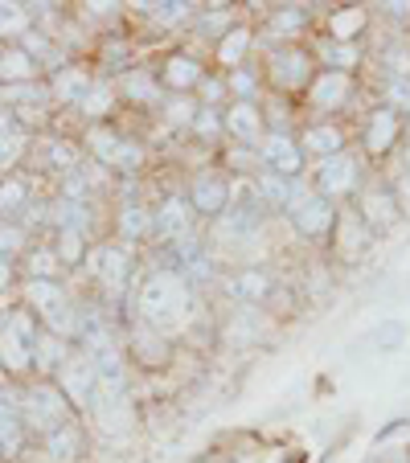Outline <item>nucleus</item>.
<instances>
[{
    "instance_id": "24",
    "label": "nucleus",
    "mask_w": 410,
    "mask_h": 463,
    "mask_svg": "<svg viewBox=\"0 0 410 463\" xmlns=\"http://www.w3.org/2000/svg\"><path fill=\"white\" fill-rule=\"evenodd\" d=\"M29 205V189L17 176H0V222H13L17 213H25Z\"/></svg>"
},
{
    "instance_id": "11",
    "label": "nucleus",
    "mask_w": 410,
    "mask_h": 463,
    "mask_svg": "<svg viewBox=\"0 0 410 463\" xmlns=\"http://www.w3.org/2000/svg\"><path fill=\"white\" fill-rule=\"evenodd\" d=\"M267 71L280 87H304V82L312 79V58H308L304 50H296V45H283V50L271 53Z\"/></svg>"
},
{
    "instance_id": "3",
    "label": "nucleus",
    "mask_w": 410,
    "mask_h": 463,
    "mask_svg": "<svg viewBox=\"0 0 410 463\" xmlns=\"http://www.w3.org/2000/svg\"><path fill=\"white\" fill-rule=\"evenodd\" d=\"M33 341H37L33 312L29 307L9 312L5 324H0V365L9 369V373H25L33 365Z\"/></svg>"
},
{
    "instance_id": "49",
    "label": "nucleus",
    "mask_w": 410,
    "mask_h": 463,
    "mask_svg": "<svg viewBox=\"0 0 410 463\" xmlns=\"http://www.w3.org/2000/svg\"><path fill=\"white\" fill-rule=\"evenodd\" d=\"M0 390H5V365H0Z\"/></svg>"
},
{
    "instance_id": "12",
    "label": "nucleus",
    "mask_w": 410,
    "mask_h": 463,
    "mask_svg": "<svg viewBox=\"0 0 410 463\" xmlns=\"http://www.w3.org/2000/svg\"><path fill=\"white\" fill-rule=\"evenodd\" d=\"M189 205L193 213H210V218H222V213L230 210V181L226 176H197L193 181V193H189Z\"/></svg>"
},
{
    "instance_id": "7",
    "label": "nucleus",
    "mask_w": 410,
    "mask_h": 463,
    "mask_svg": "<svg viewBox=\"0 0 410 463\" xmlns=\"http://www.w3.org/2000/svg\"><path fill=\"white\" fill-rule=\"evenodd\" d=\"M87 267H91V275H95L107 291H119L123 279H128V271H131V254L123 250V246H115V242L91 246V250H87Z\"/></svg>"
},
{
    "instance_id": "9",
    "label": "nucleus",
    "mask_w": 410,
    "mask_h": 463,
    "mask_svg": "<svg viewBox=\"0 0 410 463\" xmlns=\"http://www.w3.org/2000/svg\"><path fill=\"white\" fill-rule=\"evenodd\" d=\"M291 222H296L300 234L324 238L332 230V222H337V213H332L329 197H320V193H304V197L291 202Z\"/></svg>"
},
{
    "instance_id": "1",
    "label": "nucleus",
    "mask_w": 410,
    "mask_h": 463,
    "mask_svg": "<svg viewBox=\"0 0 410 463\" xmlns=\"http://www.w3.org/2000/svg\"><path fill=\"white\" fill-rule=\"evenodd\" d=\"M140 316L152 328H173L189 316V283L173 271H160L144 283L140 291Z\"/></svg>"
},
{
    "instance_id": "27",
    "label": "nucleus",
    "mask_w": 410,
    "mask_h": 463,
    "mask_svg": "<svg viewBox=\"0 0 410 463\" xmlns=\"http://www.w3.org/2000/svg\"><path fill=\"white\" fill-rule=\"evenodd\" d=\"M119 238H128V242L152 238V213L144 210V205H123L119 210Z\"/></svg>"
},
{
    "instance_id": "5",
    "label": "nucleus",
    "mask_w": 410,
    "mask_h": 463,
    "mask_svg": "<svg viewBox=\"0 0 410 463\" xmlns=\"http://www.w3.org/2000/svg\"><path fill=\"white\" fill-rule=\"evenodd\" d=\"M95 361L87 357V353H71V357L62 361L58 369V390L66 393V402L71 406H91V393H95Z\"/></svg>"
},
{
    "instance_id": "10",
    "label": "nucleus",
    "mask_w": 410,
    "mask_h": 463,
    "mask_svg": "<svg viewBox=\"0 0 410 463\" xmlns=\"http://www.w3.org/2000/svg\"><path fill=\"white\" fill-rule=\"evenodd\" d=\"M152 234L165 238L168 246L181 242V238L193 234V205L181 202V197H168L157 213H152Z\"/></svg>"
},
{
    "instance_id": "14",
    "label": "nucleus",
    "mask_w": 410,
    "mask_h": 463,
    "mask_svg": "<svg viewBox=\"0 0 410 463\" xmlns=\"http://www.w3.org/2000/svg\"><path fill=\"white\" fill-rule=\"evenodd\" d=\"M222 128L238 144H262V111L254 103H230L222 111Z\"/></svg>"
},
{
    "instance_id": "33",
    "label": "nucleus",
    "mask_w": 410,
    "mask_h": 463,
    "mask_svg": "<svg viewBox=\"0 0 410 463\" xmlns=\"http://www.w3.org/2000/svg\"><path fill=\"white\" fill-rule=\"evenodd\" d=\"M21 152H25V136H21L17 128H9V123H5V128H0V173L17 165Z\"/></svg>"
},
{
    "instance_id": "36",
    "label": "nucleus",
    "mask_w": 410,
    "mask_h": 463,
    "mask_svg": "<svg viewBox=\"0 0 410 463\" xmlns=\"http://www.w3.org/2000/svg\"><path fill=\"white\" fill-rule=\"evenodd\" d=\"M361 9H349V13H337V17H329V33L332 42H353V29H361Z\"/></svg>"
},
{
    "instance_id": "38",
    "label": "nucleus",
    "mask_w": 410,
    "mask_h": 463,
    "mask_svg": "<svg viewBox=\"0 0 410 463\" xmlns=\"http://www.w3.org/2000/svg\"><path fill=\"white\" fill-rule=\"evenodd\" d=\"M390 205H394V202L386 197V193H369L366 205H361V213H366L374 226H386V222H394V210H390Z\"/></svg>"
},
{
    "instance_id": "19",
    "label": "nucleus",
    "mask_w": 410,
    "mask_h": 463,
    "mask_svg": "<svg viewBox=\"0 0 410 463\" xmlns=\"http://www.w3.org/2000/svg\"><path fill=\"white\" fill-rule=\"evenodd\" d=\"M45 439V455H50L53 463H74L82 451V439H79V427H71V422H62V427H53Z\"/></svg>"
},
{
    "instance_id": "18",
    "label": "nucleus",
    "mask_w": 410,
    "mask_h": 463,
    "mask_svg": "<svg viewBox=\"0 0 410 463\" xmlns=\"http://www.w3.org/2000/svg\"><path fill=\"white\" fill-rule=\"evenodd\" d=\"M37 71H42V66H37L21 45H5V50H0V82H33Z\"/></svg>"
},
{
    "instance_id": "26",
    "label": "nucleus",
    "mask_w": 410,
    "mask_h": 463,
    "mask_svg": "<svg viewBox=\"0 0 410 463\" xmlns=\"http://www.w3.org/2000/svg\"><path fill=\"white\" fill-rule=\"evenodd\" d=\"M87 234L79 230H58V242H53V254L62 259V267H82L87 262Z\"/></svg>"
},
{
    "instance_id": "40",
    "label": "nucleus",
    "mask_w": 410,
    "mask_h": 463,
    "mask_svg": "<svg viewBox=\"0 0 410 463\" xmlns=\"http://www.w3.org/2000/svg\"><path fill=\"white\" fill-rule=\"evenodd\" d=\"M140 160H144V152L136 148L131 140H123L119 152H115V160H111V168H119V173H136V168H140Z\"/></svg>"
},
{
    "instance_id": "42",
    "label": "nucleus",
    "mask_w": 410,
    "mask_h": 463,
    "mask_svg": "<svg viewBox=\"0 0 410 463\" xmlns=\"http://www.w3.org/2000/svg\"><path fill=\"white\" fill-rule=\"evenodd\" d=\"M74 160H79V152H74L71 144H62V140L50 144V165H53V168H62V173L71 168V173H74Z\"/></svg>"
},
{
    "instance_id": "20",
    "label": "nucleus",
    "mask_w": 410,
    "mask_h": 463,
    "mask_svg": "<svg viewBox=\"0 0 410 463\" xmlns=\"http://www.w3.org/2000/svg\"><path fill=\"white\" fill-rule=\"evenodd\" d=\"M91 90V79L79 71V66H62L58 74H53V87H50V99H58V103H82V95Z\"/></svg>"
},
{
    "instance_id": "28",
    "label": "nucleus",
    "mask_w": 410,
    "mask_h": 463,
    "mask_svg": "<svg viewBox=\"0 0 410 463\" xmlns=\"http://www.w3.org/2000/svg\"><path fill=\"white\" fill-rule=\"evenodd\" d=\"M66 271V267H62V259L53 250H45V246H33V250H29V279H42V283H58V275Z\"/></svg>"
},
{
    "instance_id": "2",
    "label": "nucleus",
    "mask_w": 410,
    "mask_h": 463,
    "mask_svg": "<svg viewBox=\"0 0 410 463\" xmlns=\"http://www.w3.org/2000/svg\"><path fill=\"white\" fill-rule=\"evenodd\" d=\"M25 304L29 312H37L45 320V333L53 336H79V316L71 307V296L62 283H42V279H29L25 283Z\"/></svg>"
},
{
    "instance_id": "30",
    "label": "nucleus",
    "mask_w": 410,
    "mask_h": 463,
    "mask_svg": "<svg viewBox=\"0 0 410 463\" xmlns=\"http://www.w3.org/2000/svg\"><path fill=\"white\" fill-rule=\"evenodd\" d=\"M246 50H251V33H246L243 25H234V29H226V33H222L218 61H222V66H238V61L246 58Z\"/></svg>"
},
{
    "instance_id": "41",
    "label": "nucleus",
    "mask_w": 410,
    "mask_h": 463,
    "mask_svg": "<svg viewBox=\"0 0 410 463\" xmlns=\"http://www.w3.org/2000/svg\"><path fill=\"white\" fill-rule=\"evenodd\" d=\"M148 9L160 25H173V21H181L185 13H189V5H185V0H165V5H148Z\"/></svg>"
},
{
    "instance_id": "44",
    "label": "nucleus",
    "mask_w": 410,
    "mask_h": 463,
    "mask_svg": "<svg viewBox=\"0 0 410 463\" xmlns=\"http://www.w3.org/2000/svg\"><path fill=\"white\" fill-rule=\"evenodd\" d=\"M300 25H304V13H296V9L275 13V21H271V29H275V33H296Z\"/></svg>"
},
{
    "instance_id": "23",
    "label": "nucleus",
    "mask_w": 410,
    "mask_h": 463,
    "mask_svg": "<svg viewBox=\"0 0 410 463\" xmlns=\"http://www.w3.org/2000/svg\"><path fill=\"white\" fill-rule=\"evenodd\" d=\"M66 357H71V353H66V341H62V336L37 333V341H33V369H42V373H58Z\"/></svg>"
},
{
    "instance_id": "34",
    "label": "nucleus",
    "mask_w": 410,
    "mask_h": 463,
    "mask_svg": "<svg viewBox=\"0 0 410 463\" xmlns=\"http://www.w3.org/2000/svg\"><path fill=\"white\" fill-rule=\"evenodd\" d=\"M193 131H197L201 140H218L222 131V111L214 103H201L197 111H193Z\"/></svg>"
},
{
    "instance_id": "13",
    "label": "nucleus",
    "mask_w": 410,
    "mask_h": 463,
    "mask_svg": "<svg viewBox=\"0 0 410 463\" xmlns=\"http://www.w3.org/2000/svg\"><path fill=\"white\" fill-rule=\"evenodd\" d=\"M353 184H358V160L353 156L320 160V168H316V189H320V197H340V193H349Z\"/></svg>"
},
{
    "instance_id": "43",
    "label": "nucleus",
    "mask_w": 410,
    "mask_h": 463,
    "mask_svg": "<svg viewBox=\"0 0 410 463\" xmlns=\"http://www.w3.org/2000/svg\"><path fill=\"white\" fill-rule=\"evenodd\" d=\"M226 87H234L238 103H251V95H254V79H251V71H234V74H226Z\"/></svg>"
},
{
    "instance_id": "35",
    "label": "nucleus",
    "mask_w": 410,
    "mask_h": 463,
    "mask_svg": "<svg viewBox=\"0 0 410 463\" xmlns=\"http://www.w3.org/2000/svg\"><path fill=\"white\" fill-rule=\"evenodd\" d=\"M111 87H107V82H91V90H87V95H82V111H87L91 115V119H103V115L107 111H111Z\"/></svg>"
},
{
    "instance_id": "47",
    "label": "nucleus",
    "mask_w": 410,
    "mask_h": 463,
    "mask_svg": "<svg viewBox=\"0 0 410 463\" xmlns=\"http://www.w3.org/2000/svg\"><path fill=\"white\" fill-rule=\"evenodd\" d=\"M402 333H406L402 324H386L382 333H377V349H398V345H402Z\"/></svg>"
},
{
    "instance_id": "15",
    "label": "nucleus",
    "mask_w": 410,
    "mask_h": 463,
    "mask_svg": "<svg viewBox=\"0 0 410 463\" xmlns=\"http://www.w3.org/2000/svg\"><path fill=\"white\" fill-rule=\"evenodd\" d=\"M271 291V279L262 267H251V271H238L226 279V296L238 299V304H262Z\"/></svg>"
},
{
    "instance_id": "39",
    "label": "nucleus",
    "mask_w": 410,
    "mask_h": 463,
    "mask_svg": "<svg viewBox=\"0 0 410 463\" xmlns=\"http://www.w3.org/2000/svg\"><path fill=\"white\" fill-rule=\"evenodd\" d=\"M17 250H25V230L17 222H0V259H13Z\"/></svg>"
},
{
    "instance_id": "8",
    "label": "nucleus",
    "mask_w": 410,
    "mask_h": 463,
    "mask_svg": "<svg viewBox=\"0 0 410 463\" xmlns=\"http://www.w3.org/2000/svg\"><path fill=\"white\" fill-rule=\"evenodd\" d=\"M21 398L17 390H0V455L5 459H13V455H21V447H25V419H21Z\"/></svg>"
},
{
    "instance_id": "51",
    "label": "nucleus",
    "mask_w": 410,
    "mask_h": 463,
    "mask_svg": "<svg viewBox=\"0 0 410 463\" xmlns=\"http://www.w3.org/2000/svg\"><path fill=\"white\" fill-rule=\"evenodd\" d=\"M0 463H5V455H0Z\"/></svg>"
},
{
    "instance_id": "16",
    "label": "nucleus",
    "mask_w": 410,
    "mask_h": 463,
    "mask_svg": "<svg viewBox=\"0 0 410 463\" xmlns=\"http://www.w3.org/2000/svg\"><path fill=\"white\" fill-rule=\"evenodd\" d=\"M254 193H259L262 205H280V210H291V202L300 197V184L288 181V176L259 173V176H254Z\"/></svg>"
},
{
    "instance_id": "21",
    "label": "nucleus",
    "mask_w": 410,
    "mask_h": 463,
    "mask_svg": "<svg viewBox=\"0 0 410 463\" xmlns=\"http://www.w3.org/2000/svg\"><path fill=\"white\" fill-rule=\"evenodd\" d=\"M50 222L58 230H79L87 234L91 230V205L87 202H71V197H62V202L50 205Z\"/></svg>"
},
{
    "instance_id": "50",
    "label": "nucleus",
    "mask_w": 410,
    "mask_h": 463,
    "mask_svg": "<svg viewBox=\"0 0 410 463\" xmlns=\"http://www.w3.org/2000/svg\"><path fill=\"white\" fill-rule=\"evenodd\" d=\"M406 168H410V152H406Z\"/></svg>"
},
{
    "instance_id": "6",
    "label": "nucleus",
    "mask_w": 410,
    "mask_h": 463,
    "mask_svg": "<svg viewBox=\"0 0 410 463\" xmlns=\"http://www.w3.org/2000/svg\"><path fill=\"white\" fill-rule=\"evenodd\" d=\"M259 156H262V165H267V173L288 176V181H296L300 168H304V148H300L291 136H283V131H275V136H262Z\"/></svg>"
},
{
    "instance_id": "22",
    "label": "nucleus",
    "mask_w": 410,
    "mask_h": 463,
    "mask_svg": "<svg viewBox=\"0 0 410 463\" xmlns=\"http://www.w3.org/2000/svg\"><path fill=\"white\" fill-rule=\"evenodd\" d=\"M394 131H398V111L394 107H377L366 123V140H369V152H386L394 140Z\"/></svg>"
},
{
    "instance_id": "31",
    "label": "nucleus",
    "mask_w": 410,
    "mask_h": 463,
    "mask_svg": "<svg viewBox=\"0 0 410 463\" xmlns=\"http://www.w3.org/2000/svg\"><path fill=\"white\" fill-rule=\"evenodd\" d=\"M300 148H308V152H316L320 160H329V156H340V131L337 128H308V136H304V144Z\"/></svg>"
},
{
    "instance_id": "25",
    "label": "nucleus",
    "mask_w": 410,
    "mask_h": 463,
    "mask_svg": "<svg viewBox=\"0 0 410 463\" xmlns=\"http://www.w3.org/2000/svg\"><path fill=\"white\" fill-rule=\"evenodd\" d=\"M345 95H349V79L337 74V71L320 74V79L312 82V103L316 107H340L345 103Z\"/></svg>"
},
{
    "instance_id": "45",
    "label": "nucleus",
    "mask_w": 410,
    "mask_h": 463,
    "mask_svg": "<svg viewBox=\"0 0 410 463\" xmlns=\"http://www.w3.org/2000/svg\"><path fill=\"white\" fill-rule=\"evenodd\" d=\"M353 222H358V218H345V222H340V238H345V242H340V250L349 254V259L358 254V226H353ZM361 238H366V234H361Z\"/></svg>"
},
{
    "instance_id": "48",
    "label": "nucleus",
    "mask_w": 410,
    "mask_h": 463,
    "mask_svg": "<svg viewBox=\"0 0 410 463\" xmlns=\"http://www.w3.org/2000/svg\"><path fill=\"white\" fill-rule=\"evenodd\" d=\"M13 283V259H0V291Z\"/></svg>"
},
{
    "instance_id": "17",
    "label": "nucleus",
    "mask_w": 410,
    "mask_h": 463,
    "mask_svg": "<svg viewBox=\"0 0 410 463\" xmlns=\"http://www.w3.org/2000/svg\"><path fill=\"white\" fill-rule=\"evenodd\" d=\"M205 82V71H201V61L197 58H189V53H173V58L165 61V87H173V90H193V87H201Z\"/></svg>"
},
{
    "instance_id": "46",
    "label": "nucleus",
    "mask_w": 410,
    "mask_h": 463,
    "mask_svg": "<svg viewBox=\"0 0 410 463\" xmlns=\"http://www.w3.org/2000/svg\"><path fill=\"white\" fill-rule=\"evenodd\" d=\"M128 95L131 99H152V95H157V87H152L144 74H128Z\"/></svg>"
},
{
    "instance_id": "4",
    "label": "nucleus",
    "mask_w": 410,
    "mask_h": 463,
    "mask_svg": "<svg viewBox=\"0 0 410 463\" xmlns=\"http://www.w3.org/2000/svg\"><path fill=\"white\" fill-rule=\"evenodd\" d=\"M21 419H25V430H37V435H50L53 427L62 422H71V402H66V393L58 385L42 382L25 393V402H21Z\"/></svg>"
},
{
    "instance_id": "32",
    "label": "nucleus",
    "mask_w": 410,
    "mask_h": 463,
    "mask_svg": "<svg viewBox=\"0 0 410 463\" xmlns=\"http://www.w3.org/2000/svg\"><path fill=\"white\" fill-rule=\"evenodd\" d=\"M29 21H33V13L25 9V5H0V37H13L29 33Z\"/></svg>"
},
{
    "instance_id": "29",
    "label": "nucleus",
    "mask_w": 410,
    "mask_h": 463,
    "mask_svg": "<svg viewBox=\"0 0 410 463\" xmlns=\"http://www.w3.org/2000/svg\"><path fill=\"white\" fill-rule=\"evenodd\" d=\"M119 136H115L107 123H95V128L87 131V148H91V156L99 160V165H111L115 160V152H119Z\"/></svg>"
},
{
    "instance_id": "37",
    "label": "nucleus",
    "mask_w": 410,
    "mask_h": 463,
    "mask_svg": "<svg viewBox=\"0 0 410 463\" xmlns=\"http://www.w3.org/2000/svg\"><path fill=\"white\" fill-rule=\"evenodd\" d=\"M324 61H329L337 74H345V66H353V61H358V45H353V42H329V45H324Z\"/></svg>"
}]
</instances>
